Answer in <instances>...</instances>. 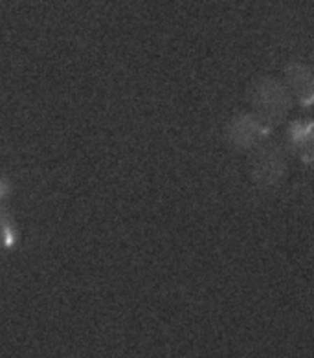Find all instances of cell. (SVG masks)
I'll return each instance as SVG.
<instances>
[{
  "label": "cell",
  "mask_w": 314,
  "mask_h": 358,
  "mask_svg": "<svg viewBox=\"0 0 314 358\" xmlns=\"http://www.w3.org/2000/svg\"><path fill=\"white\" fill-rule=\"evenodd\" d=\"M252 105L263 123H280L289 114L290 92L278 79L263 78L252 90Z\"/></svg>",
  "instance_id": "1"
},
{
  "label": "cell",
  "mask_w": 314,
  "mask_h": 358,
  "mask_svg": "<svg viewBox=\"0 0 314 358\" xmlns=\"http://www.w3.org/2000/svg\"><path fill=\"white\" fill-rule=\"evenodd\" d=\"M252 171H254L255 182L263 186H272L280 182L285 173V160L281 155V149L276 143H265L257 148L252 162Z\"/></svg>",
  "instance_id": "2"
},
{
  "label": "cell",
  "mask_w": 314,
  "mask_h": 358,
  "mask_svg": "<svg viewBox=\"0 0 314 358\" xmlns=\"http://www.w3.org/2000/svg\"><path fill=\"white\" fill-rule=\"evenodd\" d=\"M263 136H265V125L257 116H250V114L234 118L228 129V138L236 148H254Z\"/></svg>",
  "instance_id": "3"
},
{
  "label": "cell",
  "mask_w": 314,
  "mask_h": 358,
  "mask_svg": "<svg viewBox=\"0 0 314 358\" xmlns=\"http://www.w3.org/2000/svg\"><path fill=\"white\" fill-rule=\"evenodd\" d=\"M287 76V89L298 99L299 103L309 105L314 101V74L307 66L298 63H292L285 70Z\"/></svg>",
  "instance_id": "4"
}]
</instances>
